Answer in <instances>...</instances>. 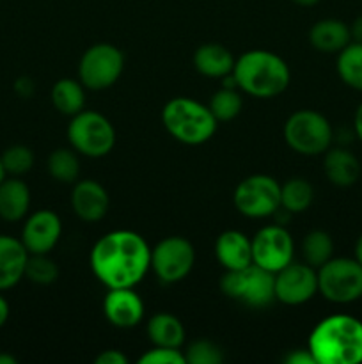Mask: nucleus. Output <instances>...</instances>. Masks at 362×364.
Listing matches in <instances>:
<instances>
[{
    "instance_id": "1",
    "label": "nucleus",
    "mask_w": 362,
    "mask_h": 364,
    "mask_svg": "<svg viewBox=\"0 0 362 364\" xmlns=\"http://www.w3.org/2000/svg\"><path fill=\"white\" fill-rule=\"evenodd\" d=\"M89 265L106 288H135L151 269V247L135 231H110L92 245Z\"/></svg>"
},
{
    "instance_id": "2",
    "label": "nucleus",
    "mask_w": 362,
    "mask_h": 364,
    "mask_svg": "<svg viewBox=\"0 0 362 364\" xmlns=\"http://www.w3.org/2000/svg\"><path fill=\"white\" fill-rule=\"evenodd\" d=\"M307 348L316 364H361L362 322L346 313L325 316L309 334Z\"/></svg>"
},
{
    "instance_id": "3",
    "label": "nucleus",
    "mask_w": 362,
    "mask_h": 364,
    "mask_svg": "<svg viewBox=\"0 0 362 364\" xmlns=\"http://www.w3.org/2000/svg\"><path fill=\"white\" fill-rule=\"evenodd\" d=\"M234 84L241 92L259 100L283 95L291 80L286 60L268 50H248L234 60Z\"/></svg>"
},
{
    "instance_id": "4",
    "label": "nucleus",
    "mask_w": 362,
    "mask_h": 364,
    "mask_svg": "<svg viewBox=\"0 0 362 364\" xmlns=\"http://www.w3.org/2000/svg\"><path fill=\"white\" fill-rule=\"evenodd\" d=\"M162 123L176 141L187 146H199L215 135L219 121L208 105L192 98H172L162 109Z\"/></svg>"
},
{
    "instance_id": "5",
    "label": "nucleus",
    "mask_w": 362,
    "mask_h": 364,
    "mask_svg": "<svg viewBox=\"0 0 362 364\" xmlns=\"http://www.w3.org/2000/svg\"><path fill=\"white\" fill-rule=\"evenodd\" d=\"M284 141L298 155H323L332 146V124L316 110H297L284 123Z\"/></svg>"
},
{
    "instance_id": "6",
    "label": "nucleus",
    "mask_w": 362,
    "mask_h": 364,
    "mask_svg": "<svg viewBox=\"0 0 362 364\" xmlns=\"http://www.w3.org/2000/svg\"><path fill=\"white\" fill-rule=\"evenodd\" d=\"M67 141L71 148L89 159H102L116 146L114 124L103 114L82 110L67 124Z\"/></svg>"
},
{
    "instance_id": "7",
    "label": "nucleus",
    "mask_w": 362,
    "mask_h": 364,
    "mask_svg": "<svg viewBox=\"0 0 362 364\" xmlns=\"http://www.w3.org/2000/svg\"><path fill=\"white\" fill-rule=\"evenodd\" d=\"M275 274L251 263L241 270H226L220 277V290L226 297L248 308H266L275 301Z\"/></svg>"
},
{
    "instance_id": "8",
    "label": "nucleus",
    "mask_w": 362,
    "mask_h": 364,
    "mask_svg": "<svg viewBox=\"0 0 362 364\" xmlns=\"http://www.w3.org/2000/svg\"><path fill=\"white\" fill-rule=\"evenodd\" d=\"M318 294L332 304L362 299V265L355 258H330L318 269Z\"/></svg>"
},
{
    "instance_id": "9",
    "label": "nucleus",
    "mask_w": 362,
    "mask_h": 364,
    "mask_svg": "<svg viewBox=\"0 0 362 364\" xmlns=\"http://www.w3.org/2000/svg\"><path fill=\"white\" fill-rule=\"evenodd\" d=\"M124 71V55L110 43L89 46L78 63V80L85 89L103 91L116 84Z\"/></svg>"
},
{
    "instance_id": "10",
    "label": "nucleus",
    "mask_w": 362,
    "mask_h": 364,
    "mask_svg": "<svg viewBox=\"0 0 362 364\" xmlns=\"http://www.w3.org/2000/svg\"><path fill=\"white\" fill-rule=\"evenodd\" d=\"M233 203L248 219H266L280 210V183L268 174H252L236 185Z\"/></svg>"
},
{
    "instance_id": "11",
    "label": "nucleus",
    "mask_w": 362,
    "mask_h": 364,
    "mask_svg": "<svg viewBox=\"0 0 362 364\" xmlns=\"http://www.w3.org/2000/svg\"><path fill=\"white\" fill-rule=\"evenodd\" d=\"M195 265V249L183 237H167L151 249V269L162 283L183 281Z\"/></svg>"
},
{
    "instance_id": "12",
    "label": "nucleus",
    "mask_w": 362,
    "mask_h": 364,
    "mask_svg": "<svg viewBox=\"0 0 362 364\" xmlns=\"http://www.w3.org/2000/svg\"><path fill=\"white\" fill-rule=\"evenodd\" d=\"M293 237L279 224L265 226L252 237V263L275 274L293 262Z\"/></svg>"
},
{
    "instance_id": "13",
    "label": "nucleus",
    "mask_w": 362,
    "mask_h": 364,
    "mask_svg": "<svg viewBox=\"0 0 362 364\" xmlns=\"http://www.w3.org/2000/svg\"><path fill=\"white\" fill-rule=\"evenodd\" d=\"M275 301L286 306H300L318 294V270L307 263L291 262L273 279Z\"/></svg>"
},
{
    "instance_id": "14",
    "label": "nucleus",
    "mask_w": 362,
    "mask_h": 364,
    "mask_svg": "<svg viewBox=\"0 0 362 364\" xmlns=\"http://www.w3.org/2000/svg\"><path fill=\"white\" fill-rule=\"evenodd\" d=\"M62 223L52 210H38L25 219L20 240L28 255H50L60 240Z\"/></svg>"
},
{
    "instance_id": "15",
    "label": "nucleus",
    "mask_w": 362,
    "mask_h": 364,
    "mask_svg": "<svg viewBox=\"0 0 362 364\" xmlns=\"http://www.w3.org/2000/svg\"><path fill=\"white\" fill-rule=\"evenodd\" d=\"M103 313L114 327L131 329L144 318V302L133 288H109L103 299Z\"/></svg>"
},
{
    "instance_id": "16",
    "label": "nucleus",
    "mask_w": 362,
    "mask_h": 364,
    "mask_svg": "<svg viewBox=\"0 0 362 364\" xmlns=\"http://www.w3.org/2000/svg\"><path fill=\"white\" fill-rule=\"evenodd\" d=\"M71 208L84 223H98L110 208L109 192L96 180L75 181L71 192Z\"/></svg>"
},
{
    "instance_id": "17",
    "label": "nucleus",
    "mask_w": 362,
    "mask_h": 364,
    "mask_svg": "<svg viewBox=\"0 0 362 364\" xmlns=\"http://www.w3.org/2000/svg\"><path fill=\"white\" fill-rule=\"evenodd\" d=\"M28 251L23 242L11 235H0V291L11 290L25 277Z\"/></svg>"
},
{
    "instance_id": "18",
    "label": "nucleus",
    "mask_w": 362,
    "mask_h": 364,
    "mask_svg": "<svg viewBox=\"0 0 362 364\" xmlns=\"http://www.w3.org/2000/svg\"><path fill=\"white\" fill-rule=\"evenodd\" d=\"M215 258L226 270L245 269L252 263V240L241 231H224L215 242Z\"/></svg>"
},
{
    "instance_id": "19",
    "label": "nucleus",
    "mask_w": 362,
    "mask_h": 364,
    "mask_svg": "<svg viewBox=\"0 0 362 364\" xmlns=\"http://www.w3.org/2000/svg\"><path fill=\"white\" fill-rule=\"evenodd\" d=\"M323 173L336 187H351L361 176V162L344 148H329L323 153Z\"/></svg>"
},
{
    "instance_id": "20",
    "label": "nucleus",
    "mask_w": 362,
    "mask_h": 364,
    "mask_svg": "<svg viewBox=\"0 0 362 364\" xmlns=\"http://www.w3.org/2000/svg\"><path fill=\"white\" fill-rule=\"evenodd\" d=\"M31 208V188L20 180L11 176L0 183V219L6 223H18L27 217Z\"/></svg>"
},
{
    "instance_id": "21",
    "label": "nucleus",
    "mask_w": 362,
    "mask_h": 364,
    "mask_svg": "<svg viewBox=\"0 0 362 364\" xmlns=\"http://www.w3.org/2000/svg\"><path fill=\"white\" fill-rule=\"evenodd\" d=\"M350 41V25L336 18L316 21L309 31V43L322 53H339Z\"/></svg>"
},
{
    "instance_id": "22",
    "label": "nucleus",
    "mask_w": 362,
    "mask_h": 364,
    "mask_svg": "<svg viewBox=\"0 0 362 364\" xmlns=\"http://www.w3.org/2000/svg\"><path fill=\"white\" fill-rule=\"evenodd\" d=\"M234 57L219 43H206L194 52V66L202 77L226 78L233 73Z\"/></svg>"
},
{
    "instance_id": "23",
    "label": "nucleus",
    "mask_w": 362,
    "mask_h": 364,
    "mask_svg": "<svg viewBox=\"0 0 362 364\" xmlns=\"http://www.w3.org/2000/svg\"><path fill=\"white\" fill-rule=\"evenodd\" d=\"M149 341L155 347L181 348L185 343V327L177 316L170 313H156L148 320L146 327Z\"/></svg>"
},
{
    "instance_id": "24",
    "label": "nucleus",
    "mask_w": 362,
    "mask_h": 364,
    "mask_svg": "<svg viewBox=\"0 0 362 364\" xmlns=\"http://www.w3.org/2000/svg\"><path fill=\"white\" fill-rule=\"evenodd\" d=\"M52 103L60 114L73 117L85 105V87L75 78H60L52 87Z\"/></svg>"
},
{
    "instance_id": "25",
    "label": "nucleus",
    "mask_w": 362,
    "mask_h": 364,
    "mask_svg": "<svg viewBox=\"0 0 362 364\" xmlns=\"http://www.w3.org/2000/svg\"><path fill=\"white\" fill-rule=\"evenodd\" d=\"M336 70L344 85L362 91V45L350 41L337 53Z\"/></svg>"
},
{
    "instance_id": "26",
    "label": "nucleus",
    "mask_w": 362,
    "mask_h": 364,
    "mask_svg": "<svg viewBox=\"0 0 362 364\" xmlns=\"http://www.w3.org/2000/svg\"><path fill=\"white\" fill-rule=\"evenodd\" d=\"M314 188L304 178H291L280 185V208L287 213H302L312 205Z\"/></svg>"
},
{
    "instance_id": "27",
    "label": "nucleus",
    "mask_w": 362,
    "mask_h": 364,
    "mask_svg": "<svg viewBox=\"0 0 362 364\" xmlns=\"http://www.w3.org/2000/svg\"><path fill=\"white\" fill-rule=\"evenodd\" d=\"M302 256L307 265L316 270L334 258V240L327 231L312 230L302 240Z\"/></svg>"
},
{
    "instance_id": "28",
    "label": "nucleus",
    "mask_w": 362,
    "mask_h": 364,
    "mask_svg": "<svg viewBox=\"0 0 362 364\" xmlns=\"http://www.w3.org/2000/svg\"><path fill=\"white\" fill-rule=\"evenodd\" d=\"M48 174L59 183H75L80 176V160L73 148H59L50 153Z\"/></svg>"
},
{
    "instance_id": "29",
    "label": "nucleus",
    "mask_w": 362,
    "mask_h": 364,
    "mask_svg": "<svg viewBox=\"0 0 362 364\" xmlns=\"http://www.w3.org/2000/svg\"><path fill=\"white\" fill-rule=\"evenodd\" d=\"M208 107L219 123H229V121H233L240 114L241 96L238 95L236 87H227V85H224L222 89H219L212 96Z\"/></svg>"
},
{
    "instance_id": "30",
    "label": "nucleus",
    "mask_w": 362,
    "mask_h": 364,
    "mask_svg": "<svg viewBox=\"0 0 362 364\" xmlns=\"http://www.w3.org/2000/svg\"><path fill=\"white\" fill-rule=\"evenodd\" d=\"M25 279L39 287H48L59 279V267L48 255H28Z\"/></svg>"
},
{
    "instance_id": "31",
    "label": "nucleus",
    "mask_w": 362,
    "mask_h": 364,
    "mask_svg": "<svg viewBox=\"0 0 362 364\" xmlns=\"http://www.w3.org/2000/svg\"><path fill=\"white\" fill-rule=\"evenodd\" d=\"M0 160L7 176H23L34 167V153L23 144L9 146L0 155Z\"/></svg>"
},
{
    "instance_id": "32",
    "label": "nucleus",
    "mask_w": 362,
    "mask_h": 364,
    "mask_svg": "<svg viewBox=\"0 0 362 364\" xmlns=\"http://www.w3.org/2000/svg\"><path fill=\"white\" fill-rule=\"evenodd\" d=\"M187 364H220L224 354L219 345L208 340H197L183 352Z\"/></svg>"
},
{
    "instance_id": "33",
    "label": "nucleus",
    "mask_w": 362,
    "mask_h": 364,
    "mask_svg": "<svg viewBox=\"0 0 362 364\" xmlns=\"http://www.w3.org/2000/svg\"><path fill=\"white\" fill-rule=\"evenodd\" d=\"M141 364H187L185 361V354L180 348L170 347H155L149 348L146 354L141 355L138 359Z\"/></svg>"
},
{
    "instance_id": "34",
    "label": "nucleus",
    "mask_w": 362,
    "mask_h": 364,
    "mask_svg": "<svg viewBox=\"0 0 362 364\" xmlns=\"http://www.w3.org/2000/svg\"><path fill=\"white\" fill-rule=\"evenodd\" d=\"M94 363L96 364H128V358L121 350L109 348V350H103L102 354L96 355Z\"/></svg>"
},
{
    "instance_id": "35",
    "label": "nucleus",
    "mask_w": 362,
    "mask_h": 364,
    "mask_svg": "<svg viewBox=\"0 0 362 364\" xmlns=\"http://www.w3.org/2000/svg\"><path fill=\"white\" fill-rule=\"evenodd\" d=\"M286 364H316L314 358H312L311 350L309 348H297V350H291L290 354L284 358Z\"/></svg>"
},
{
    "instance_id": "36",
    "label": "nucleus",
    "mask_w": 362,
    "mask_h": 364,
    "mask_svg": "<svg viewBox=\"0 0 362 364\" xmlns=\"http://www.w3.org/2000/svg\"><path fill=\"white\" fill-rule=\"evenodd\" d=\"M14 89H16V92L20 96H31L32 92H34V84H32L31 78L21 77L18 78L16 84H14Z\"/></svg>"
},
{
    "instance_id": "37",
    "label": "nucleus",
    "mask_w": 362,
    "mask_h": 364,
    "mask_svg": "<svg viewBox=\"0 0 362 364\" xmlns=\"http://www.w3.org/2000/svg\"><path fill=\"white\" fill-rule=\"evenodd\" d=\"M350 36H351V41L361 43L362 45V16L355 18L353 23L350 25Z\"/></svg>"
},
{
    "instance_id": "38",
    "label": "nucleus",
    "mask_w": 362,
    "mask_h": 364,
    "mask_svg": "<svg viewBox=\"0 0 362 364\" xmlns=\"http://www.w3.org/2000/svg\"><path fill=\"white\" fill-rule=\"evenodd\" d=\"M9 313H11L9 302H7V299L4 297L2 291H0V327L6 326V322L9 320Z\"/></svg>"
},
{
    "instance_id": "39",
    "label": "nucleus",
    "mask_w": 362,
    "mask_h": 364,
    "mask_svg": "<svg viewBox=\"0 0 362 364\" xmlns=\"http://www.w3.org/2000/svg\"><path fill=\"white\" fill-rule=\"evenodd\" d=\"M353 132H355V137L362 142V103L357 107V110H355Z\"/></svg>"
},
{
    "instance_id": "40",
    "label": "nucleus",
    "mask_w": 362,
    "mask_h": 364,
    "mask_svg": "<svg viewBox=\"0 0 362 364\" xmlns=\"http://www.w3.org/2000/svg\"><path fill=\"white\" fill-rule=\"evenodd\" d=\"M18 359L14 355L6 354V352H0V364H16Z\"/></svg>"
},
{
    "instance_id": "41",
    "label": "nucleus",
    "mask_w": 362,
    "mask_h": 364,
    "mask_svg": "<svg viewBox=\"0 0 362 364\" xmlns=\"http://www.w3.org/2000/svg\"><path fill=\"white\" fill-rule=\"evenodd\" d=\"M355 259L362 265V235L358 237L357 244H355Z\"/></svg>"
},
{
    "instance_id": "42",
    "label": "nucleus",
    "mask_w": 362,
    "mask_h": 364,
    "mask_svg": "<svg viewBox=\"0 0 362 364\" xmlns=\"http://www.w3.org/2000/svg\"><path fill=\"white\" fill-rule=\"evenodd\" d=\"M291 2H295L297 6H302V7H311V6H316L319 0H291Z\"/></svg>"
},
{
    "instance_id": "43",
    "label": "nucleus",
    "mask_w": 362,
    "mask_h": 364,
    "mask_svg": "<svg viewBox=\"0 0 362 364\" xmlns=\"http://www.w3.org/2000/svg\"><path fill=\"white\" fill-rule=\"evenodd\" d=\"M6 169H4V166H2V160H0V183H2L4 180H6Z\"/></svg>"
}]
</instances>
